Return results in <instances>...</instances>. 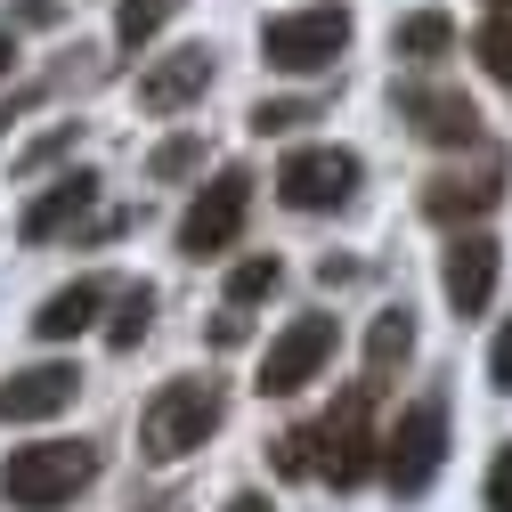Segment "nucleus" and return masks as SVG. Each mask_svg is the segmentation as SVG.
<instances>
[{"instance_id": "nucleus-7", "label": "nucleus", "mask_w": 512, "mask_h": 512, "mask_svg": "<svg viewBox=\"0 0 512 512\" xmlns=\"http://www.w3.org/2000/svg\"><path fill=\"white\" fill-rule=\"evenodd\" d=\"M358 196V155L350 147H293L277 163V204L285 212H342Z\"/></svg>"}, {"instance_id": "nucleus-18", "label": "nucleus", "mask_w": 512, "mask_h": 512, "mask_svg": "<svg viewBox=\"0 0 512 512\" xmlns=\"http://www.w3.org/2000/svg\"><path fill=\"white\" fill-rule=\"evenodd\" d=\"M155 326V285H131V293H114V317H106V342L114 350H139Z\"/></svg>"}, {"instance_id": "nucleus-4", "label": "nucleus", "mask_w": 512, "mask_h": 512, "mask_svg": "<svg viewBox=\"0 0 512 512\" xmlns=\"http://www.w3.org/2000/svg\"><path fill=\"white\" fill-rule=\"evenodd\" d=\"M439 464H447V407L439 399H415L391 431H382V480H391V496H423L431 480H439Z\"/></svg>"}, {"instance_id": "nucleus-15", "label": "nucleus", "mask_w": 512, "mask_h": 512, "mask_svg": "<svg viewBox=\"0 0 512 512\" xmlns=\"http://www.w3.org/2000/svg\"><path fill=\"white\" fill-rule=\"evenodd\" d=\"M98 309H106V285H98V277H74V285H57V293L41 301L33 334H41V342H74V334L98 326Z\"/></svg>"}, {"instance_id": "nucleus-14", "label": "nucleus", "mask_w": 512, "mask_h": 512, "mask_svg": "<svg viewBox=\"0 0 512 512\" xmlns=\"http://www.w3.org/2000/svg\"><path fill=\"white\" fill-rule=\"evenodd\" d=\"M90 204H98V171H66L57 187H41V196L17 212V236H25V244H49V236H66Z\"/></svg>"}, {"instance_id": "nucleus-21", "label": "nucleus", "mask_w": 512, "mask_h": 512, "mask_svg": "<svg viewBox=\"0 0 512 512\" xmlns=\"http://www.w3.org/2000/svg\"><path fill=\"white\" fill-rule=\"evenodd\" d=\"M472 57L488 66V82H504V90H512V17H488V25L472 33Z\"/></svg>"}, {"instance_id": "nucleus-24", "label": "nucleus", "mask_w": 512, "mask_h": 512, "mask_svg": "<svg viewBox=\"0 0 512 512\" xmlns=\"http://www.w3.org/2000/svg\"><path fill=\"white\" fill-rule=\"evenodd\" d=\"M196 163H204V147H196V139H171V147H155V179H187Z\"/></svg>"}, {"instance_id": "nucleus-27", "label": "nucleus", "mask_w": 512, "mask_h": 512, "mask_svg": "<svg viewBox=\"0 0 512 512\" xmlns=\"http://www.w3.org/2000/svg\"><path fill=\"white\" fill-rule=\"evenodd\" d=\"M212 342H220V350H236V342H244V317H236V309H228V317H212Z\"/></svg>"}, {"instance_id": "nucleus-25", "label": "nucleus", "mask_w": 512, "mask_h": 512, "mask_svg": "<svg viewBox=\"0 0 512 512\" xmlns=\"http://www.w3.org/2000/svg\"><path fill=\"white\" fill-rule=\"evenodd\" d=\"M488 512H512V439L496 447V464H488Z\"/></svg>"}, {"instance_id": "nucleus-29", "label": "nucleus", "mask_w": 512, "mask_h": 512, "mask_svg": "<svg viewBox=\"0 0 512 512\" xmlns=\"http://www.w3.org/2000/svg\"><path fill=\"white\" fill-rule=\"evenodd\" d=\"M33 98H41V90H25V98H9V106H0V139H9V122H17V114H25Z\"/></svg>"}, {"instance_id": "nucleus-10", "label": "nucleus", "mask_w": 512, "mask_h": 512, "mask_svg": "<svg viewBox=\"0 0 512 512\" xmlns=\"http://www.w3.org/2000/svg\"><path fill=\"white\" fill-rule=\"evenodd\" d=\"M496 196H504V155H480L472 171H439V179H423V212H431L439 228L496 212Z\"/></svg>"}, {"instance_id": "nucleus-20", "label": "nucleus", "mask_w": 512, "mask_h": 512, "mask_svg": "<svg viewBox=\"0 0 512 512\" xmlns=\"http://www.w3.org/2000/svg\"><path fill=\"white\" fill-rule=\"evenodd\" d=\"M277 277H285V269H277V252H252V261H236V269H228V309L269 301V293H277Z\"/></svg>"}, {"instance_id": "nucleus-17", "label": "nucleus", "mask_w": 512, "mask_h": 512, "mask_svg": "<svg viewBox=\"0 0 512 512\" xmlns=\"http://www.w3.org/2000/svg\"><path fill=\"white\" fill-rule=\"evenodd\" d=\"M179 9H187V0H114V41L122 49H147Z\"/></svg>"}, {"instance_id": "nucleus-9", "label": "nucleus", "mask_w": 512, "mask_h": 512, "mask_svg": "<svg viewBox=\"0 0 512 512\" xmlns=\"http://www.w3.org/2000/svg\"><path fill=\"white\" fill-rule=\"evenodd\" d=\"M496 261H504V244L480 236V228L439 252V293H447V309H456V317H480V309H488V293H496Z\"/></svg>"}, {"instance_id": "nucleus-31", "label": "nucleus", "mask_w": 512, "mask_h": 512, "mask_svg": "<svg viewBox=\"0 0 512 512\" xmlns=\"http://www.w3.org/2000/svg\"><path fill=\"white\" fill-rule=\"evenodd\" d=\"M9 66H17V41H9V25H0V82H9Z\"/></svg>"}, {"instance_id": "nucleus-5", "label": "nucleus", "mask_w": 512, "mask_h": 512, "mask_svg": "<svg viewBox=\"0 0 512 512\" xmlns=\"http://www.w3.org/2000/svg\"><path fill=\"white\" fill-rule=\"evenodd\" d=\"M244 212H252V171L244 163L212 171V187L179 212V252H187V261H220V252L244 236Z\"/></svg>"}, {"instance_id": "nucleus-26", "label": "nucleus", "mask_w": 512, "mask_h": 512, "mask_svg": "<svg viewBox=\"0 0 512 512\" xmlns=\"http://www.w3.org/2000/svg\"><path fill=\"white\" fill-rule=\"evenodd\" d=\"M488 391L512 399V317H504V334H496V350H488Z\"/></svg>"}, {"instance_id": "nucleus-12", "label": "nucleus", "mask_w": 512, "mask_h": 512, "mask_svg": "<svg viewBox=\"0 0 512 512\" xmlns=\"http://www.w3.org/2000/svg\"><path fill=\"white\" fill-rule=\"evenodd\" d=\"M212 49L196 41V49H171V57H155V66L139 74V106L147 114H179V106H196L204 90H212Z\"/></svg>"}, {"instance_id": "nucleus-1", "label": "nucleus", "mask_w": 512, "mask_h": 512, "mask_svg": "<svg viewBox=\"0 0 512 512\" xmlns=\"http://www.w3.org/2000/svg\"><path fill=\"white\" fill-rule=\"evenodd\" d=\"M90 480H98V447L90 439H33V447H9V464H0V496L17 512H57Z\"/></svg>"}, {"instance_id": "nucleus-30", "label": "nucleus", "mask_w": 512, "mask_h": 512, "mask_svg": "<svg viewBox=\"0 0 512 512\" xmlns=\"http://www.w3.org/2000/svg\"><path fill=\"white\" fill-rule=\"evenodd\" d=\"M228 512H269V496H252V488H244V496H228Z\"/></svg>"}, {"instance_id": "nucleus-33", "label": "nucleus", "mask_w": 512, "mask_h": 512, "mask_svg": "<svg viewBox=\"0 0 512 512\" xmlns=\"http://www.w3.org/2000/svg\"><path fill=\"white\" fill-rule=\"evenodd\" d=\"M488 9H512V0H488Z\"/></svg>"}, {"instance_id": "nucleus-6", "label": "nucleus", "mask_w": 512, "mask_h": 512, "mask_svg": "<svg viewBox=\"0 0 512 512\" xmlns=\"http://www.w3.org/2000/svg\"><path fill=\"white\" fill-rule=\"evenodd\" d=\"M350 49V9H293V17H269L261 25V57L277 74H317Z\"/></svg>"}, {"instance_id": "nucleus-19", "label": "nucleus", "mask_w": 512, "mask_h": 512, "mask_svg": "<svg viewBox=\"0 0 512 512\" xmlns=\"http://www.w3.org/2000/svg\"><path fill=\"white\" fill-rule=\"evenodd\" d=\"M391 49H399V57H439V49H456V25H447L439 9H415V17H399Z\"/></svg>"}, {"instance_id": "nucleus-23", "label": "nucleus", "mask_w": 512, "mask_h": 512, "mask_svg": "<svg viewBox=\"0 0 512 512\" xmlns=\"http://www.w3.org/2000/svg\"><path fill=\"white\" fill-rule=\"evenodd\" d=\"M277 472H293V480H301V472H317V439H309V423L277 439Z\"/></svg>"}, {"instance_id": "nucleus-3", "label": "nucleus", "mask_w": 512, "mask_h": 512, "mask_svg": "<svg viewBox=\"0 0 512 512\" xmlns=\"http://www.w3.org/2000/svg\"><path fill=\"white\" fill-rule=\"evenodd\" d=\"M309 439H317V472H326L334 488L374 480V464H382V431H374V382H350V391L334 399V415H326V423H309Z\"/></svg>"}, {"instance_id": "nucleus-22", "label": "nucleus", "mask_w": 512, "mask_h": 512, "mask_svg": "<svg viewBox=\"0 0 512 512\" xmlns=\"http://www.w3.org/2000/svg\"><path fill=\"white\" fill-rule=\"evenodd\" d=\"M293 122H317V106L309 98H261V106H252V131H261V139L293 131Z\"/></svg>"}, {"instance_id": "nucleus-32", "label": "nucleus", "mask_w": 512, "mask_h": 512, "mask_svg": "<svg viewBox=\"0 0 512 512\" xmlns=\"http://www.w3.org/2000/svg\"><path fill=\"white\" fill-rule=\"evenodd\" d=\"M147 512H179V504H147Z\"/></svg>"}, {"instance_id": "nucleus-8", "label": "nucleus", "mask_w": 512, "mask_h": 512, "mask_svg": "<svg viewBox=\"0 0 512 512\" xmlns=\"http://www.w3.org/2000/svg\"><path fill=\"white\" fill-rule=\"evenodd\" d=\"M326 358H334V317H293L261 358V399H293L301 382L326 374Z\"/></svg>"}, {"instance_id": "nucleus-28", "label": "nucleus", "mask_w": 512, "mask_h": 512, "mask_svg": "<svg viewBox=\"0 0 512 512\" xmlns=\"http://www.w3.org/2000/svg\"><path fill=\"white\" fill-rule=\"evenodd\" d=\"M66 147H74V131H49L41 147H25V163H49V155H66Z\"/></svg>"}, {"instance_id": "nucleus-11", "label": "nucleus", "mask_w": 512, "mask_h": 512, "mask_svg": "<svg viewBox=\"0 0 512 512\" xmlns=\"http://www.w3.org/2000/svg\"><path fill=\"white\" fill-rule=\"evenodd\" d=\"M399 114L415 122L431 147H472V139H480V106H472L464 90H439V82H407V90H399Z\"/></svg>"}, {"instance_id": "nucleus-16", "label": "nucleus", "mask_w": 512, "mask_h": 512, "mask_svg": "<svg viewBox=\"0 0 512 512\" xmlns=\"http://www.w3.org/2000/svg\"><path fill=\"white\" fill-rule=\"evenodd\" d=\"M407 358H415V309L399 301V309H382L374 326H366V366L391 374V366H407Z\"/></svg>"}, {"instance_id": "nucleus-2", "label": "nucleus", "mask_w": 512, "mask_h": 512, "mask_svg": "<svg viewBox=\"0 0 512 512\" xmlns=\"http://www.w3.org/2000/svg\"><path fill=\"white\" fill-rule=\"evenodd\" d=\"M220 415H228V391L212 374H179V382H163V391L147 399V415H139V447L155 464H179V456H196V447L220 431Z\"/></svg>"}, {"instance_id": "nucleus-13", "label": "nucleus", "mask_w": 512, "mask_h": 512, "mask_svg": "<svg viewBox=\"0 0 512 512\" xmlns=\"http://www.w3.org/2000/svg\"><path fill=\"white\" fill-rule=\"evenodd\" d=\"M74 391H82V374L74 366H25V374H9L0 382V423H49V415H66L74 407Z\"/></svg>"}]
</instances>
